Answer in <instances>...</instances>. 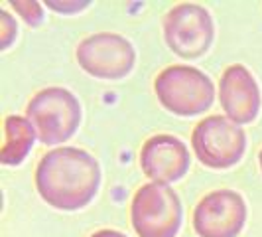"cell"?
<instances>
[{
	"mask_svg": "<svg viewBox=\"0 0 262 237\" xmlns=\"http://www.w3.org/2000/svg\"><path fill=\"white\" fill-rule=\"evenodd\" d=\"M247 222V204L233 190H215L193 210V229L199 237H236Z\"/></svg>",
	"mask_w": 262,
	"mask_h": 237,
	"instance_id": "obj_8",
	"label": "cell"
},
{
	"mask_svg": "<svg viewBox=\"0 0 262 237\" xmlns=\"http://www.w3.org/2000/svg\"><path fill=\"white\" fill-rule=\"evenodd\" d=\"M164 38L176 55L197 60L213 42V20L199 4H178L164 18Z\"/></svg>",
	"mask_w": 262,
	"mask_h": 237,
	"instance_id": "obj_6",
	"label": "cell"
},
{
	"mask_svg": "<svg viewBox=\"0 0 262 237\" xmlns=\"http://www.w3.org/2000/svg\"><path fill=\"white\" fill-rule=\"evenodd\" d=\"M219 101L227 118L235 125L252 123L260 109V91L249 69L233 64L223 71L219 81Z\"/></svg>",
	"mask_w": 262,
	"mask_h": 237,
	"instance_id": "obj_10",
	"label": "cell"
},
{
	"mask_svg": "<svg viewBox=\"0 0 262 237\" xmlns=\"http://www.w3.org/2000/svg\"><path fill=\"white\" fill-rule=\"evenodd\" d=\"M38 132L28 117L10 115L4 118V145L0 150V162L4 166H18L28 156Z\"/></svg>",
	"mask_w": 262,
	"mask_h": 237,
	"instance_id": "obj_11",
	"label": "cell"
},
{
	"mask_svg": "<svg viewBox=\"0 0 262 237\" xmlns=\"http://www.w3.org/2000/svg\"><path fill=\"white\" fill-rule=\"evenodd\" d=\"M247 146L243 129L221 115L201 118L191 132V148L201 164L209 168H229L236 164Z\"/></svg>",
	"mask_w": 262,
	"mask_h": 237,
	"instance_id": "obj_5",
	"label": "cell"
},
{
	"mask_svg": "<svg viewBox=\"0 0 262 237\" xmlns=\"http://www.w3.org/2000/svg\"><path fill=\"white\" fill-rule=\"evenodd\" d=\"M258 162H260V170H262V150H260V154H258Z\"/></svg>",
	"mask_w": 262,
	"mask_h": 237,
	"instance_id": "obj_16",
	"label": "cell"
},
{
	"mask_svg": "<svg viewBox=\"0 0 262 237\" xmlns=\"http://www.w3.org/2000/svg\"><path fill=\"white\" fill-rule=\"evenodd\" d=\"M75 57L79 66L93 77L120 79L132 71L136 55L126 38L113 32H99L81 40Z\"/></svg>",
	"mask_w": 262,
	"mask_h": 237,
	"instance_id": "obj_7",
	"label": "cell"
},
{
	"mask_svg": "<svg viewBox=\"0 0 262 237\" xmlns=\"http://www.w3.org/2000/svg\"><path fill=\"white\" fill-rule=\"evenodd\" d=\"M91 237H126V235L120 233V231H115V229H99Z\"/></svg>",
	"mask_w": 262,
	"mask_h": 237,
	"instance_id": "obj_15",
	"label": "cell"
},
{
	"mask_svg": "<svg viewBox=\"0 0 262 237\" xmlns=\"http://www.w3.org/2000/svg\"><path fill=\"white\" fill-rule=\"evenodd\" d=\"M26 117L43 145H59L79 129L81 105L77 97L63 87H46L30 99Z\"/></svg>",
	"mask_w": 262,
	"mask_h": 237,
	"instance_id": "obj_3",
	"label": "cell"
},
{
	"mask_svg": "<svg viewBox=\"0 0 262 237\" xmlns=\"http://www.w3.org/2000/svg\"><path fill=\"white\" fill-rule=\"evenodd\" d=\"M140 166L152 182L170 184L180 180L187 172L189 150L180 139L171 134H156L142 145Z\"/></svg>",
	"mask_w": 262,
	"mask_h": 237,
	"instance_id": "obj_9",
	"label": "cell"
},
{
	"mask_svg": "<svg viewBox=\"0 0 262 237\" xmlns=\"http://www.w3.org/2000/svg\"><path fill=\"white\" fill-rule=\"evenodd\" d=\"M10 6L24 18V22L28 26L36 28L43 20V8H41L39 2H34V0H12Z\"/></svg>",
	"mask_w": 262,
	"mask_h": 237,
	"instance_id": "obj_12",
	"label": "cell"
},
{
	"mask_svg": "<svg viewBox=\"0 0 262 237\" xmlns=\"http://www.w3.org/2000/svg\"><path fill=\"white\" fill-rule=\"evenodd\" d=\"M34 182L46 204L75 211L85 208L99 192L101 168L87 150L61 146L41 156Z\"/></svg>",
	"mask_w": 262,
	"mask_h": 237,
	"instance_id": "obj_1",
	"label": "cell"
},
{
	"mask_svg": "<svg viewBox=\"0 0 262 237\" xmlns=\"http://www.w3.org/2000/svg\"><path fill=\"white\" fill-rule=\"evenodd\" d=\"M16 20H14L8 10L0 12V50H6L16 38Z\"/></svg>",
	"mask_w": 262,
	"mask_h": 237,
	"instance_id": "obj_13",
	"label": "cell"
},
{
	"mask_svg": "<svg viewBox=\"0 0 262 237\" xmlns=\"http://www.w3.org/2000/svg\"><path fill=\"white\" fill-rule=\"evenodd\" d=\"M48 4V8H52V10H55V12L59 14H73V12H81V10H85L91 2H53V0H50V2H46Z\"/></svg>",
	"mask_w": 262,
	"mask_h": 237,
	"instance_id": "obj_14",
	"label": "cell"
},
{
	"mask_svg": "<svg viewBox=\"0 0 262 237\" xmlns=\"http://www.w3.org/2000/svg\"><path fill=\"white\" fill-rule=\"evenodd\" d=\"M154 91L164 109L180 117H195L213 105L215 87L211 79L189 66H170L154 79Z\"/></svg>",
	"mask_w": 262,
	"mask_h": 237,
	"instance_id": "obj_2",
	"label": "cell"
},
{
	"mask_svg": "<svg viewBox=\"0 0 262 237\" xmlns=\"http://www.w3.org/2000/svg\"><path fill=\"white\" fill-rule=\"evenodd\" d=\"M130 220L138 237H176L182 225V202L168 184L150 182L132 198Z\"/></svg>",
	"mask_w": 262,
	"mask_h": 237,
	"instance_id": "obj_4",
	"label": "cell"
}]
</instances>
